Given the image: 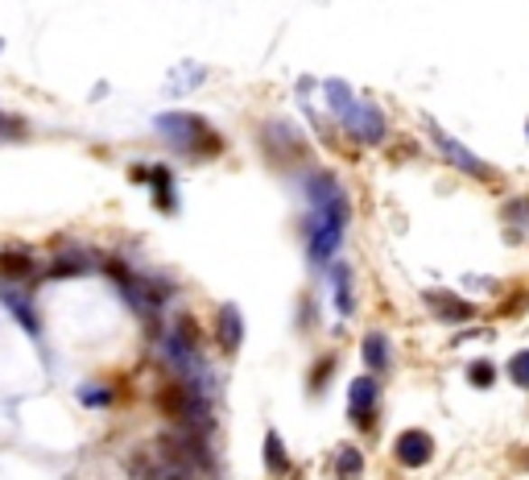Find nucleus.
Returning <instances> with one entry per match:
<instances>
[{"instance_id": "nucleus-1", "label": "nucleus", "mask_w": 529, "mask_h": 480, "mask_svg": "<svg viewBox=\"0 0 529 480\" xmlns=\"http://www.w3.org/2000/svg\"><path fill=\"white\" fill-rule=\"evenodd\" d=\"M306 199H311V257L314 261H331L335 249L343 245L348 232V191L339 186V178L331 170H311L306 174Z\"/></svg>"}, {"instance_id": "nucleus-2", "label": "nucleus", "mask_w": 529, "mask_h": 480, "mask_svg": "<svg viewBox=\"0 0 529 480\" xmlns=\"http://www.w3.org/2000/svg\"><path fill=\"white\" fill-rule=\"evenodd\" d=\"M157 410L166 414L170 422H178V431H190V435H211V402H207V390H199V385L182 381V377H170V381L157 385L153 393Z\"/></svg>"}, {"instance_id": "nucleus-3", "label": "nucleus", "mask_w": 529, "mask_h": 480, "mask_svg": "<svg viewBox=\"0 0 529 480\" xmlns=\"http://www.w3.org/2000/svg\"><path fill=\"white\" fill-rule=\"evenodd\" d=\"M157 133L170 141V146L178 149V154H187V157H216L224 154V137H219L216 128L207 125L199 112H162V117L153 120Z\"/></svg>"}, {"instance_id": "nucleus-4", "label": "nucleus", "mask_w": 529, "mask_h": 480, "mask_svg": "<svg viewBox=\"0 0 529 480\" xmlns=\"http://www.w3.org/2000/svg\"><path fill=\"white\" fill-rule=\"evenodd\" d=\"M104 274L112 278V286L125 295V303L137 315H157L162 306H166V298L174 295V282L153 278V274H133L125 261H108L104 265Z\"/></svg>"}, {"instance_id": "nucleus-5", "label": "nucleus", "mask_w": 529, "mask_h": 480, "mask_svg": "<svg viewBox=\"0 0 529 480\" xmlns=\"http://www.w3.org/2000/svg\"><path fill=\"white\" fill-rule=\"evenodd\" d=\"M157 456L170 464V472H211V447L203 435L190 431H166L157 435Z\"/></svg>"}, {"instance_id": "nucleus-6", "label": "nucleus", "mask_w": 529, "mask_h": 480, "mask_svg": "<svg viewBox=\"0 0 529 480\" xmlns=\"http://www.w3.org/2000/svg\"><path fill=\"white\" fill-rule=\"evenodd\" d=\"M426 133H431V141H434V149H439V157L447 162V166H455L459 174H468V178H484V183H497V166L492 162H484L480 154H471L463 141H455L451 133H442L434 120H426Z\"/></svg>"}, {"instance_id": "nucleus-7", "label": "nucleus", "mask_w": 529, "mask_h": 480, "mask_svg": "<svg viewBox=\"0 0 529 480\" xmlns=\"http://www.w3.org/2000/svg\"><path fill=\"white\" fill-rule=\"evenodd\" d=\"M261 141H264V154L274 157L282 170H290L294 162H302L306 157V141H302V133H298L290 120H269V125L261 128Z\"/></svg>"}, {"instance_id": "nucleus-8", "label": "nucleus", "mask_w": 529, "mask_h": 480, "mask_svg": "<svg viewBox=\"0 0 529 480\" xmlns=\"http://www.w3.org/2000/svg\"><path fill=\"white\" fill-rule=\"evenodd\" d=\"M376 410H381V385H376V377H356V381L348 385V419H352L360 431H373Z\"/></svg>"}, {"instance_id": "nucleus-9", "label": "nucleus", "mask_w": 529, "mask_h": 480, "mask_svg": "<svg viewBox=\"0 0 529 480\" xmlns=\"http://www.w3.org/2000/svg\"><path fill=\"white\" fill-rule=\"evenodd\" d=\"M343 125H348V133H352L356 141H364V146H381L385 141V117L376 104H360V99H356V108L343 117Z\"/></svg>"}, {"instance_id": "nucleus-10", "label": "nucleus", "mask_w": 529, "mask_h": 480, "mask_svg": "<svg viewBox=\"0 0 529 480\" xmlns=\"http://www.w3.org/2000/svg\"><path fill=\"white\" fill-rule=\"evenodd\" d=\"M393 456L402 468H426L434 460V439L426 431H402L393 443Z\"/></svg>"}, {"instance_id": "nucleus-11", "label": "nucleus", "mask_w": 529, "mask_h": 480, "mask_svg": "<svg viewBox=\"0 0 529 480\" xmlns=\"http://www.w3.org/2000/svg\"><path fill=\"white\" fill-rule=\"evenodd\" d=\"M422 303L431 306V315L442 319V324H468V319H476V306H471L468 298L451 295V290H426Z\"/></svg>"}, {"instance_id": "nucleus-12", "label": "nucleus", "mask_w": 529, "mask_h": 480, "mask_svg": "<svg viewBox=\"0 0 529 480\" xmlns=\"http://www.w3.org/2000/svg\"><path fill=\"white\" fill-rule=\"evenodd\" d=\"M133 183H149L157 207L162 212H174V174L166 166H133Z\"/></svg>"}, {"instance_id": "nucleus-13", "label": "nucleus", "mask_w": 529, "mask_h": 480, "mask_svg": "<svg viewBox=\"0 0 529 480\" xmlns=\"http://www.w3.org/2000/svg\"><path fill=\"white\" fill-rule=\"evenodd\" d=\"M240 340H245V319H240V311H236V303H224L216 311V344L224 348L227 356L240 348Z\"/></svg>"}, {"instance_id": "nucleus-14", "label": "nucleus", "mask_w": 529, "mask_h": 480, "mask_svg": "<svg viewBox=\"0 0 529 480\" xmlns=\"http://www.w3.org/2000/svg\"><path fill=\"white\" fill-rule=\"evenodd\" d=\"M88 269H91V253H83V249H62V253L50 257L46 278H54V282H67V278H83Z\"/></svg>"}, {"instance_id": "nucleus-15", "label": "nucleus", "mask_w": 529, "mask_h": 480, "mask_svg": "<svg viewBox=\"0 0 529 480\" xmlns=\"http://www.w3.org/2000/svg\"><path fill=\"white\" fill-rule=\"evenodd\" d=\"M360 353H364L368 372H389L393 369V348H389V335H385V332H368V335H364Z\"/></svg>"}, {"instance_id": "nucleus-16", "label": "nucleus", "mask_w": 529, "mask_h": 480, "mask_svg": "<svg viewBox=\"0 0 529 480\" xmlns=\"http://www.w3.org/2000/svg\"><path fill=\"white\" fill-rule=\"evenodd\" d=\"M33 274L38 269H33L30 249H0V278L5 282H30Z\"/></svg>"}, {"instance_id": "nucleus-17", "label": "nucleus", "mask_w": 529, "mask_h": 480, "mask_svg": "<svg viewBox=\"0 0 529 480\" xmlns=\"http://www.w3.org/2000/svg\"><path fill=\"white\" fill-rule=\"evenodd\" d=\"M0 298H5V306H9L13 319H21V327H25V332H30V335L42 332V319H38V311H33L30 298L17 295V290H0Z\"/></svg>"}, {"instance_id": "nucleus-18", "label": "nucleus", "mask_w": 529, "mask_h": 480, "mask_svg": "<svg viewBox=\"0 0 529 480\" xmlns=\"http://www.w3.org/2000/svg\"><path fill=\"white\" fill-rule=\"evenodd\" d=\"M264 468H269V476H285L290 472V456H285V443L277 431L264 435Z\"/></svg>"}, {"instance_id": "nucleus-19", "label": "nucleus", "mask_w": 529, "mask_h": 480, "mask_svg": "<svg viewBox=\"0 0 529 480\" xmlns=\"http://www.w3.org/2000/svg\"><path fill=\"white\" fill-rule=\"evenodd\" d=\"M331 282H335V306H339V315H352V311H356V298H352V269H348V265H335V269H331Z\"/></svg>"}, {"instance_id": "nucleus-20", "label": "nucleus", "mask_w": 529, "mask_h": 480, "mask_svg": "<svg viewBox=\"0 0 529 480\" xmlns=\"http://www.w3.org/2000/svg\"><path fill=\"white\" fill-rule=\"evenodd\" d=\"M335 480H364L360 447H339V456H335Z\"/></svg>"}, {"instance_id": "nucleus-21", "label": "nucleus", "mask_w": 529, "mask_h": 480, "mask_svg": "<svg viewBox=\"0 0 529 480\" xmlns=\"http://www.w3.org/2000/svg\"><path fill=\"white\" fill-rule=\"evenodd\" d=\"M327 99H331V112H335L339 120L356 108V96H352V88H348L343 79H327Z\"/></svg>"}, {"instance_id": "nucleus-22", "label": "nucleus", "mask_w": 529, "mask_h": 480, "mask_svg": "<svg viewBox=\"0 0 529 480\" xmlns=\"http://www.w3.org/2000/svg\"><path fill=\"white\" fill-rule=\"evenodd\" d=\"M79 402L91 406V410H104V406H112V390L108 385L88 381V385H79Z\"/></svg>"}, {"instance_id": "nucleus-23", "label": "nucleus", "mask_w": 529, "mask_h": 480, "mask_svg": "<svg viewBox=\"0 0 529 480\" xmlns=\"http://www.w3.org/2000/svg\"><path fill=\"white\" fill-rule=\"evenodd\" d=\"M509 381L517 385V390H529V348L509 356Z\"/></svg>"}, {"instance_id": "nucleus-24", "label": "nucleus", "mask_w": 529, "mask_h": 480, "mask_svg": "<svg viewBox=\"0 0 529 480\" xmlns=\"http://www.w3.org/2000/svg\"><path fill=\"white\" fill-rule=\"evenodd\" d=\"M331 372H335V353H323V356H319V364L311 369V390L323 393L327 381H331Z\"/></svg>"}, {"instance_id": "nucleus-25", "label": "nucleus", "mask_w": 529, "mask_h": 480, "mask_svg": "<svg viewBox=\"0 0 529 480\" xmlns=\"http://www.w3.org/2000/svg\"><path fill=\"white\" fill-rule=\"evenodd\" d=\"M468 381H471V385H480V390H488V385L497 381V369H492L488 361H476V364L468 369Z\"/></svg>"}, {"instance_id": "nucleus-26", "label": "nucleus", "mask_w": 529, "mask_h": 480, "mask_svg": "<svg viewBox=\"0 0 529 480\" xmlns=\"http://www.w3.org/2000/svg\"><path fill=\"white\" fill-rule=\"evenodd\" d=\"M21 133H25V125H21L17 117H5V112H0V137H21Z\"/></svg>"}, {"instance_id": "nucleus-27", "label": "nucleus", "mask_w": 529, "mask_h": 480, "mask_svg": "<svg viewBox=\"0 0 529 480\" xmlns=\"http://www.w3.org/2000/svg\"><path fill=\"white\" fill-rule=\"evenodd\" d=\"M162 480H187L182 472H162Z\"/></svg>"}, {"instance_id": "nucleus-28", "label": "nucleus", "mask_w": 529, "mask_h": 480, "mask_svg": "<svg viewBox=\"0 0 529 480\" xmlns=\"http://www.w3.org/2000/svg\"><path fill=\"white\" fill-rule=\"evenodd\" d=\"M525 137H529V120H525Z\"/></svg>"}]
</instances>
